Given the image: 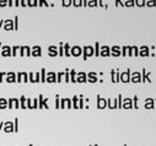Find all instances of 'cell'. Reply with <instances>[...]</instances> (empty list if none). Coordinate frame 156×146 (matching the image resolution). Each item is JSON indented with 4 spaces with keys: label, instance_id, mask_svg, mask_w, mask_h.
<instances>
[{
    "label": "cell",
    "instance_id": "3957f363",
    "mask_svg": "<svg viewBox=\"0 0 156 146\" xmlns=\"http://www.w3.org/2000/svg\"><path fill=\"white\" fill-rule=\"evenodd\" d=\"M156 0H147V6H155Z\"/></svg>",
    "mask_w": 156,
    "mask_h": 146
},
{
    "label": "cell",
    "instance_id": "6da1fadb",
    "mask_svg": "<svg viewBox=\"0 0 156 146\" xmlns=\"http://www.w3.org/2000/svg\"><path fill=\"white\" fill-rule=\"evenodd\" d=\"M145 107H146L147 109H151V108H154V101H152L151 98H149V100H146V103H145Z\"/></svg>",
    "mask_w": 156,
    "mask_h": 146
},
{
    "label": "cell",
    "instance_id": "7a4b0ae2",
    "mask_svg": "<svg viewBox=\"0 0 156 146\" xmlns=\"http://www.w3.org/2000/svg\"><path fill=\"white\" fill-rule=\"evenodd\" d=\"M141 55H144V57L149 55V49H147V47H141Z\"/></svg>",
    "mask_w": 156,
    "mask_h": 146
},
{
    "label": "cell",
    "instance_id": "8992f818",
    "mask_svg": "<svg viewBox=\"0 0 156 146\" xmlns=\"http://www.w3.org/2000/svg\"><path fill=\"white\" fill-rule=\"evenodd\" d=\"M128 78H129L128 75H124V76H123V80H124V81H127V80H128Z\"/></svg>",
    "mask_w": 156,
    "mask_h": 146
},
{
    "label": "cell",
    "instance_id": "5b68a950",
    "mask_svg": "<svg viewBox=\"0 0 156 146\" xmlns=\"http://www.w3.org/2000/svg\"><path fill=\"white\" fill-rule=\"evenodd\" d=\"M137 4L140 5V6H141V5H144V0H137Z\"/></svg>",
    "mask_w": 156,
    "mask_h": 146
},
{
    "label": "cell",
    "instance_id": "277c9868",
    "mask_svg": "<svg viewBox=\"0 0 156 146\" xmlns=\"http://www.w3.org/2000/svg\"><path fill=\"white\" fill-rule=\"evenodd\" d=\"M134 81H140V75H139V74H135V76H134Z\"/></svg>",
    "mask_w": 156,
    "mask_h": 146
},
{
    "label": "cell",
    "instance_id": "52a82bcc",
    "mask_svg": "<svg viewBox=\"0 0 156 146\" xmlns=\"http://www.w3.org/2000/svg\"><path fill=\"white\" fill-rule=\"evenodd\" d=\"M154 107H156V98H155V106Z\"/></svg>",
    "mask_w": 156,
    "mask_h": 146
}]
</instances>
